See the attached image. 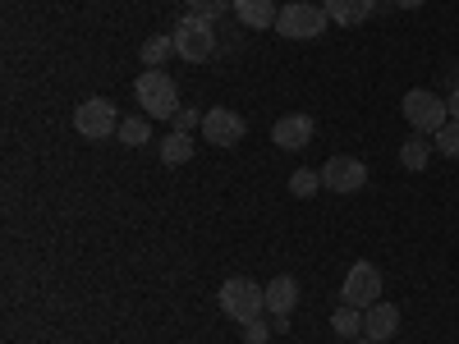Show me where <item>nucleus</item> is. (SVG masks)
I'll return each mask as SVG.
<instances>
[{
  "mask_svg": "<svg viewBox=\"0 0 459 344\" xmlns=\"http://www.w3.org/2000/svg\"><path fill=\"white\" fill-rule=\"evenodd\" d=\"M74 129H79V138H110V133H120V110H115V101L106 97H88L79 101V110H74Z\"/></svg>",
  "mask_w": 459,
  "mask_h": 344,
  "instance_id": "423d86ee",
  "label": "nucleus"
},
{
  "mask_svg": "<svg viewBox=\"0 0 459 344\" xmlns=\"http://www.w3.org/2000/svg\"><path fill=\"white\" fill-rule=\"evenodd\" d=\"M400 331V308H395V303H386V298H381V303H372V308L363 313V335L368 340H391Z\"/></svg>",
  "mask_w": 459,
  "mask_h": 344,
  "instance_id": "f8f14e48",
  "label": "nucleus"
},
{
  "mask_svg": "<svg viewBox=\"0 0 459 344\" xmlns=\"http://www.w3.org/2000/svg\"><path fill=\"white\" fill-rule=\"evenodd\" d=\"M432 147L441 151V157H450V161H459V120H450L437 138H432Z\"/></svg>",
  "mask_w": 459,
  "mask_h": 344,
  "instance_id": "412c9836",
  "label": "nucleus"
},
{
  "mask_svg": "<svg viewBox=\"0 0 459 344\" xmlns=\"http://www.w3.org/2000/svg\"><path fill=\"white\" fill-rule=\"evenodd\" d=\"M134 97L147 120H175L179 115V88L166 69H143L134 79Z\"/></svg>",
  "mask_w": 459,
  "mask_h": 344,
  "instance_id": "f257e3e1",
  "label": "nucleus"
},
{
  "mask_svg": "<svg viewBox=\"0 0 459 344\" xmlns=\"http://www.w3.org/2000/svg\"><path fill=\"white\" fill-rule=\"evenodd\" d=\"M428 161H432V138H409V142L400 147V166H404L409 175L428 170Z\"/></svg>",
  "mask_w": 459,
  "mask_h": 344,
  "instance_id": "2eb2a0df",
  "label": "nucleus"
},
{
  "mask_svg": "<svg viewBox=\"0 0 459 344\" xmlns=\"http://www.w3.org/2000/svg\"><path fill=\"white\" fill-rule=\"evenodd\" d=\"M115 138H120L125 147H143V142L152 138V125L138 120V115H129V120H120V133H115Z\"/></svg>",
  "mask_w": 459,
  "mask_h": 344,
  "instance_id": "6ab92c4d",
  "label": "nucleus"
},
{
  "mask_svg": "<svg viewBox=\"0 0 459 344\" xmlns=\"http://www.w3.org/2000/svg\"><path fill=\"white\" fill-rule=\"evenodd\" d=\"M322 10H326V19L340 23V28H359L363 19H372L377 0H322Z\"/></svg>",
  "mask_w": 459,
  "mask_h": 344,
  "instance_id": "ddd939ff",
  "label": "nucleus"
},
{
  "mask_svg": "<svg viewBox=\"0 0 459 344\" xmlns=\"http://www.w3.org/2000/svg\"><path fill=\"white\" fill-rule=\"evenodd\" d=\"M244 115L239 110H230V106H212L207 115H203V138H212L216 147H235L239 138H244Z\"/></svg>",
  "mask_w": 459,
  "mask_h": 344,
  "instance_id": "1a4fd4ad",
  "label": "nucleus"
},
{
  "mask_svg": "<svg viewBox=\"0 0 459 344\" xmlns=\"http://www.w3.org/2000/svg\"><path fill=\"white\" fill-rule=\"evenodd\" d=\"M400 115H404V120H409L418 133H432V138L450 125L446 97H437V92H428V88H409L404 101H400Z\"/></svg>",
  "mask_w": 459,
  "mask_h": 344,
  "instance_id": "20e7f679",
  "label": "nucleus"
},
{
  "mask_svg": "<svg viewBox=\"0 0 459 344\" xmlns=\"http://www.w3.org/2000/svg\"><path fill=\"white\" fill-rule=\"evenodd\" d=\"M225 10H235V0H188V14H198V19H221Z\"/></svg>",
  "mask_w": 459,
  "mask_h": 344,
  "instance_id": "4be33fe9",
  "label": "nucleus"
},
{
  "mask_svg": "<svg viewBox=\"0 0 459 344\" xmlns=\"http://www.w3.org/2000/svg\"><path fill=\"white\" fill-rule=\"evenodd\" d=\"M331 326H335V335H344V340H359L363 335V308H335V317H331Z\"/></svg>",
  "mask_w": 459,
  "mask_h": 344,
  "instance_id": "a211bd4d",
  "label": "nucleus"
},
{
  "mask_svg": "<svg viewBox=\"0 0 459 344\" xmlns=\"http://www.w3.org/2000/svg\"><path fill=\"white\" fill-rule=\"evenodd\" d=\"M317 188H322V170H294L290 175V194L294 198H313Z\"/></svg>",
  "mask_w": 459,
  "mask_h": 344,
  "instance_id": "aec40b11",
  "label": "nucleus"
},
{
  "mask_svg": "<svg viewBox=\"0 0 459 344\" xmlns=\"http://www.w3.org/2000/svg\"><path fill=\"white\" fill-rule=\"evenodd\" d=\"M326 10L308 5V0H290V5L276 14V32L290 37V42H308V37H322L326 32Z\"/></svg>",
  "mask_w": 459,
  "mask_h": 344,
  "instance_id": "39448f33",
  "label": "nucleus"
},
{
  "mask_svg": "<svg viewBox=\"0 0 459 344\" xmlns=\"http://www.w3.org/2000/svg\"><path fill=\"white\" fill-rule=\"evenodd\" d=\"M188 157H194V133H170V138H161V161L166 166H184Z\"/></svg>",
  "mask_w": 459,
  "mask_h": 344,
  "instance_id": "f3484780",
  "label": "nucleus"
},
{
  "mask_svg": "<svg viewBox=\"0 0 459 344\" xmlns=\"http://www.w3.org/2000/svg\"><path fill=\"white\" fill-rule=\"evenodd\" d=\"M391 5H395V10H418L423 0H391Z\"/></svg>",
  "mask_w": 459,
  "mask_h": 344,
  "instance_id": "a878e982",
  "label": "nucleus"
},
{
  "mask_svg": "<svg viewBox=\"0 0 459 344\" xmlns=\"http://www.w3.org/2000/svg\"><path fill=\"white\" fill-rule=\"evenodd\" d=\"M340 298L350 303V308H372V303H381V271L372 262H354L350 266V276H344V285H340Z\"/></svg>",
  "mask_w": 459,
  "mask_h": 344,
  "instance_id": "0eeeda50",
  "label": "nucleus"
},
{
  "mask_svg": "<svg viewBox=\"0 0 459 344\" xmlns=\"http://www.w3.org/2000/svg\"><path fill=\"white\" fill-rule=\"evenodd\" d=\"M313 133H317L313 115H281V120L272 125V142H276V147H285V151L308 147V142H313Z\"/></svg>",
  "mask_w": 459,
  "mask_h": 344,
  "instance_id": "9d476101",
  "label": "nucleus"
},
{
  "mask_svg": "<svg viewBox=\"0 0 459 344\" xmlns=\"http://www.w3.org/2000/svg\"><path fill=\"white\" fill-rule=\"evenodd\" d=\"M244 340L248 344H266V340H272V326H266L262 317H253V322H244Z\"/></svg>",
  "mask_w": 459,
  "mask_h": 344,
  "instance_id": "5701e85b",
  "label": "nucleus"
},
{
  "mask_svg": "<svg viewBox=\"0 0 459 344\" xmlns=\"http://www.w3.org/2000/svg\"><path fill=\"white\" fill-rule=\"evenodd\" d=\"M266 289V317H276V326H290V313L299 308V280L294 276H276Z\"/></svg>",
  "mask_w": 459,
  "mask_h": 344,
  "instance_id": "9b49d317",
  "label": "nucleus"
},
{
  "mask_svg": "<svg viewBox=\"0 0 459 344\" xmlns=\"http://www.w3.org/2000/svg\"><path fill=\"white\" fill-rule=\"evenodd\" d=\"M235 14L244 28H276V0H235Z\"/></svg>",
  "mask_w": 459,
  "mask_h": 344,
  "instance_id": "4468645a",
  "label": "nucleus"
},
{
  "mask_svg": "<svg viewBox=\"0 0 459 344\" xmlns=\"http://www.w3.org/2000/svg\"><path fill=\"white\" fill-rule=\"evenodd\" d=\"M170 56H175V37H166V32L147 37V42H143V51H138V60H143L147 69H161Z\"/></svg>",
  "mask_w": 459,
  "mask_h": 344,
  "instance_id": "dca6fc26",
  "label": "nucleus"
},
{
  "mask_svg": "<svg viewBox=\"0 0 459 344\" xmlns=\"http://www.w3.org/2000/svg\"><path fill=\"white\" fill-rule=\"evenodd\" d=\"M363 184H368V166L359 157H331L322 166V188H331V194H359Z\"/></svg>",
  "mask_w": 459,
  "mask_h": 344,
  "instance_id": "6e6552de",
  "label": "nucleus"
},
{
  "mask_svg": "<svg viewBox=\"0 0 459 344\" xmlns=\"http://www.w3.org/2000/svg\"><path fill=\"white\" fill-rule=\"evenodd\" d=\"M216 298H221V313L230 322H253V317L266 313V289L257 280H248V276H230Z\"/></svg>",
  "mask_w": 459,
  "mask_h": 344,
  "instance_id": "7ed1b4c3",
  "label": "nucleus"
},
{
  "mask_svg": "<svg viewBox=\"0 0 459 344\" xmlns=\"http://www.w3.org/2000/svg\"><path fill=\"white\" fill-rule=\"evenodd\" d=\"M170 37H175V56L184 64H207L216 51V28H212V19H198V14H184Z\"/></svg>",
  "mask_w": 459,
  "mask_h": 344,
  "instance_id": "f03ea898",
  "label": "nucleus"
},
{
  "mask_svg": "<svg viewBox=\"0 0 459 344\" xmlns=\"http://www.w3.org/2000/svg\"><path fill=\"white\" fill-rule=\"evenodd\" d=\"M350 344H377V340H368V335H359V340H350Z\"/></svg>",
  "mask_w": 459,
  "mask_h": 344,
  "instance_id": "bb28decb",
  "label": "nucleus"
},
{
  "mask_svg": "<svg viewBox=\"0 0 459 344\" xmlns=\"http://www.w3.org/2000/svg\"><path fill=\"white\" fill-rule=\"evenodd\" d=\"M175 125H179V133H194V129L203 125V115H198L194 106H179V115H175Z\"/></svg>",
  "mask_w": 459,
  "mask_h": 344,
  "instance_id": "b1692460",
  "label": "nucleus"
},
{
  "mask_svg": "<svg viewBox=\"0 0 459 344\" xmlns=\"http://www.w3.org/2000/svg\"><path fill=\"white\" fill-rule=\"evenodd\" d=\"M446 110H450V120H459V88L446 97Z\"/></svg>",
  "mask_w": 459,
  "mask_h": 344,
  "instance_id": "393cba45",
  "label": "nucleus"
}]
</instances>
